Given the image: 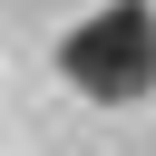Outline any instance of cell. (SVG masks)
I'll list each match as a JSON object with an SVG mask.
<instances>
[{"label":"cell","instance_id":"obj_1","mask_svg":"<svg viewBox=\"0 0 156 156\" xmlns=\"http://www.w3.org/2000/svg\"><path fill=\"white\" fill-rule=\"evenodd\" d=\"M58 78H68L78 98H98V107H136V98H156V10H146V0H107V10H88V20L58 39Z\"/></svg>","mask_w":156,"mask_h":156}]
</instances>
